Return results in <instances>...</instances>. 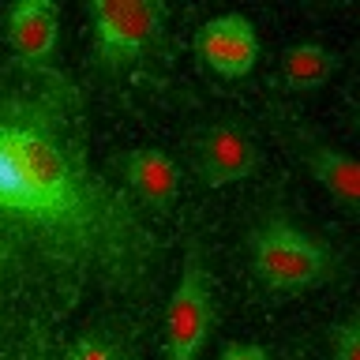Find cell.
<instances>
[{
    "label": "cell",
    "mask_w": 360,
    "mask_h": 360,
    "mask_svg": "<svg viewBox=\"0 0 360 360\" xmlns=\"http://www.w3.org/2000/svg\"><path fill=\"white\" fill-rule=\"evenodd\" d=\"M0 240L68 285L124 292L162 259L143 207L90 165L79 86L11 53L0 56Z\"/></svg>",
    "instance_id": "obj_1"
},
{
    "label": "cell",
    "mask_w": 360,
    "mask_h": 360,
    "mask_svg": "<svg viewBox=\"0 0 360 360\" xmlns=\"http://www.w3.org/2000/svg\"><path fill=\"white\" fill-rule=\"evenodd\" d=\"M255 281L266 292H308L338 274V255L319 236L297 229L285 218H266L248 236Z\"/></svg>",
    "instance_id": "obj_2"
},
{
    "label": "cell",
    "mask_w": 360,
    "mask_h": 360,
    "mask_svg": "<svg viewBox=\"0 0 360 360\" xmlns=\"http://www.w3.org/2000/svg\"><path fill=\"white\" fill-rule=\"evenodd\" d=\"M86 15L94 30L98 68L120 72L158 45L169 8L162 0H90Z\"/></svg>",
    "instance_id": "obj_3"
},
{
    "label": "cell",
    "mask_w": 360,
    "mask_h": 360,
    "mask_svg": "<svg viewBox=\"0 0 360 360\" xmlns=\"http://www.w3.org/2000/svg\"><path fill=\"white\" fill-rule=\"evenodd\" d=\"M214 319H218V300H214L210 266L202 259L199 244H188L176 289L165 308V356L162 360H195L214 330Z\"/></svg>",
    "instance_id": "obj_4"
},
{
    "label": "cell",
    "mask_w": 360,
    "mask_h": 360,
    "mask_svg": "<svg viewBox=\"0 0 360 360\" xmlns=\"http://www.w3.org/2000/svg\"><path fill=\"white\" fill-rule=\"evenodd\" d=\"M191 162H195V173L207 188H229L259 169V143L240 124L218 120L195 135Z\"/></svg>",
    "instance_id": "obj_5"
},
{
    "label": "cell",
    "mask_w": 360,
    "mask_h": 360,
    "mask_svg": "<svg viewBox=\"0 0 360 360\" xmlns=\"http://www.w3.org/2000/svg\"><path fill=\"white\" fill-rule=\"evenodd\" d=\"M195 56L221 79L248 75L259 60V34L252 27V19L229 11V15L202 22L195 30Z\"/></svg>",
    "instance_id": "obj_6"
},
{
    "label": "cell",
    "mask_w": 360,
    "mask_h": 360,
    "mask_svg": "<svg viewBox=\"0 0 360 360\" xmlns=\"http://www.w3.org/2000/svg\"><path fill=\"white\" fill-rule=\"evenodd\" d=\"M285 139L292 146V154L308 165V173L342 202V210L356 214L360 207V169L345 150H338L326 139H319L315 131L300 128V124H285Z\"/></svg>",
    "instance_id": "obj_7"
},
{
    "label": "cell",
    "mask_w": 360,
    "mask_h": 360,
    "mask_svg": "<svg viewBox=\"0 0 360 360\" xmlns=\"http://www.w3.org/2000/svg\"><path fill=\"white\" fill-rule=\"evenodd\" d=\"M120 173H124V191L143 210L169 214L173 202L180 199V169L158 146H135V150H128L120 162Z\"/></svg>",
    "instance_id": "obj_8"
},
{
    "label": "cell",
    "mask_w": 360,
    "mask_h": 360,
    "mask_svg": "<svg viewBox=\"0 0 360 360\" xmlns=\"http://www.w3.org/2000/svg\"><path fill=\"white\" fill-rule=\"evenodd\" d=\"M8 53L19 64L49 68L56 53V4L53 0H19L4 11Z\"/></svg>",
    "instance_id": "obj_9"
},
{
    "label": "cell",
    "mask_w": 360,
    "mask_h": 360,
    "mask_svg": "<svg viewBox=\"0 0 360 360\" xmlns=\"http://www.w3.org/2000/svg\"><path fill=\"white\" fill-rule=\"evenodd\" d=\"M334 72H338V56L315 41L289 45L281 53V83L289 90H319L323 83L334 79Z\"/></svg>",
    "instance_id": "obj_10"
},
{
    "label": "cell",
    "mask_w": 360,
    "mask_h": 360,
    "mask_svg": "<svg viewBox=\"0 0 360 360\" xmlns=\"http://www.w3.org/2000/svg\"><path fill=\"white\" fill-rule=\"evenodd\" d=\"M64 360H131V353L124 349L120 338H112L105 330H90L68 349Z\"/></svg>",
    "instance_id": "obj_11"
},
{
    "label": "cell",
    "mask_w": 360,
    "mask_h": 360,
    "mask_svg": "<svg viewBox=\"0 0 360 360\" xmlns=\"http://www.w3.org/2000/svg\"><path fill=\"white\" fill-rule=\"evenodd\" d=\"M334 360H360V319H356V315H349V319L338 326Z\"/></svg>",
    "instance_id": "obj_12"
},
{
    "label": "cell",
    "mask_w": 360,
    "mask_h": 360,
    "mask_svg": "<svg viewBox=\"0 0 360 360\" xmlns=\"http://www.w3.org/2000/svg\"><path fill=\"white\" fill-rule=\"evenodd\" d=\"M218 360H270V353L263 345H255V342H233V345L221 349Z\"/></svg>",
    "instance_id": "obj_13"
},
{
    "label": "cell",
    "mask_w": 360,
    "mask_h": 360,
    "mask_svg": "<svg viewBox=\"0 0 360 360\" xmlns=\"http://www.w3.org/2000/svg\"><path fill=\"white\" fill-rule=\"evenodd\" d=\"M19 259H22V255L15 252V248H11L8 240H0V281H4V278L11 274V270L19 266Z\"/></svg>",
    "instance_id": "obj_14"
}]
</instances>
